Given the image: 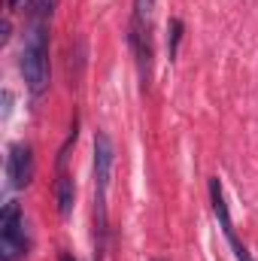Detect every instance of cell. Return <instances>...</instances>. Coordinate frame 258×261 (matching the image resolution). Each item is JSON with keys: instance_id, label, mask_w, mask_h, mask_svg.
I'll return each mask as SVG.
<instances>
[{"instance_id": "obj_1", "label": "cell", "mask_w": 258, "mask_h": 261, "mask_svg": "<svg viewBox=\"0 0 258 261\" xmlns=\"http://www.w3.org/2000/svg\"><path fill=\"white\" fill-rule=\"evenodd\" d=\"M21 73H24L31 94L40 97L49 88V31H46V24L31 21L24 49H21Z\"/></svg>"}, {"instance_id": "obj_2", "label": "cell", "mask_w": 258, "mask_h": 261, "mask_svg": "<svg viewBox=\"0 0 258 261\" xmlns=\"http://www.w3.org/2000/svg\"><path fill=\"white\" fill-rule=\"evenodd\" d=\"M24 249H28V237H24L21 206L9 200L0 213V261H18Z\"/></svg>"}, {"instance_id": "obj_3", "label": "cell", "mask_w": 258, "mask_h": 261, "mask_svg": "<svg viewBox=\"0 0 258 261\" xmlns=\"http://www.w3.org/2000/svg\"><path fill=\"white\" fill-rule=\"evenodd\" d=\"M113 161H116V149L110 134L97 130L94 134V195H97V210H107V189H110V176H113Z\"/></svg>"}, {"instance_id": "obj_4", "label": "cell", "mask_w": 258, "mask_h": 261, "mask_svg": "<svg viewBox=\"0 0 258 261\" xmlns=\"http://www.w3.org/2000/svg\"><path fill=\"white\" fill-rule=\"evenodd\" d=\"M210 203H213L216 219H222L219 225H222V231H225V237H228V243H231V249H234L237 261H252L249 249H246V246L237 240V234H234V222L228 219L231 213H225V210H228V203H225V192H222V182H219V179H210Z\"/></svg>"}, {"instance_id": "obj_5", "label": "cell", "mask_w": 258, "mask_h": 261, "mask_svg": "<svg viewBox=\"0 0 258 261\" xmlns=\"http://www.w3.org/2000/svg\"><path fill=\"white\" fill-rule=\"evenodd\" d=\"M6 173H9V182H12L15 189H28V186H31V179H34V152H31V146L15 143V146L9 149Z\"/></svg>"}, {"instance_id": "obj_6", "label": "cell", "mask_w": 258, "mask_h": 261, "mask_svg": "<svg viewBox=\"0 0 258 261\" xmlns=\"http://www.w3.org/2000/svg\"><path fill=\"white\" fill-rule=\"evenodd\" d=\"M55 200H58V213L70 216L73 213V200H76V186H73V176L61 173L58 182H55Z\"/></svg>"}, {"instance_id": "obj_7", "label": "cell", "mask_w": 258, "mask_h": 261, "mask_svg": "<svg viewBox=\"0 0 258 261\" xmlns=\"http://www.w3.org/2000/svg\"><path fill=\"white\" fill-rule=\"evenodd\" d=\"M52 12H55V0H31L28 3V15L34 24H49Z\"/></svg>"}, {"instance_id": "obj_8", "label": "cell", "mask_w": 258, "mask_h": 261, "mask_svg": "<svg viewBox=\"0 0 258 261\" xmlns=\"http://www.w3.org/2000/svg\"><path fill=\"white\" fill-rule=\"evenodd\" d=\"M179 40H183V18H170L167 21V55H170V61L176 58Z\"/></svg>"}, {"instance_id": "obj_9", "label": "cell", "mask_w": 258, "mask_h": 261, "mask_svg": "<svg viewBox=\"0 0 258 261\" xmlns=\"http://www.w3.org/2000/svg\"><path fill=\"white\" fill-rule=\"evenodd\" d=\"M152 6H155V0H134V18L131 21L152 24Z\"/></svg>"}, {"instance_id": "obj_10", "label": "cell", "mask_w": 258, "mask_h": 261, "mask_svg": "<svg viewBox=\"0 0 258 261\" xmlns=\"http://www.w3.org/2000/svg\"><path fill=\"white\" fill-rule=\"evenodd\" d=\"M61 261H76V258H73L70 252H61Z\"/></svg>"}, {"instance_id": "obj_11", "label": "cell", "mask_w": 258, "mask_h": 261, "mask_svg": "<svg viewBox=\"0 0 258 261\" xmlns=\"http://www.w3.org/2000/svg\"><path fill=\"white\" fill-rule=\"evenodd\" d=\"M18 3H21V0H9V6H18Z\"/></svg>"}]
</instances>
